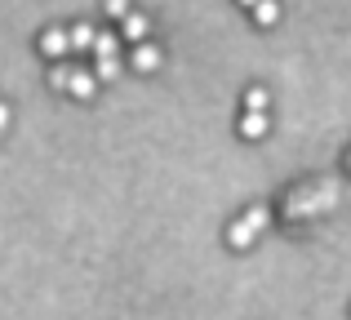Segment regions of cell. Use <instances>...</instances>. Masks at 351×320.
<instances>
[{"label": "cell", "instance_id": "cell-12", "mask_svg": "<svg viewBox=\"0 0 351 320\" xmlns=\"http://www.w3.org/2000/svg\"><path fill=\"white\" fill-rule=\"evenodd\" d=\"M116 71H120V62H116V58H98V71H94V76H98V80H112Z\"/></svg>", "mask_w": 351, "mask_h": 320}, {"label": "cell", "instance_id": "cell-11", "mask_svg": "<svg viewBox=\"0 0 351 320\" xmlns=\"http://www.w3.org/2000/svg\"><path fill=\"white\" fill-rule=\"evenodd\" d=\"M94 53H98V58H116V36H98Z\"/></svg>", "mask_w": 351, "mask_h": 320}, {"label": "cell", "instance_id": "cell-1", "mask_svg": "<svg viewBox=\"0 0 351 320\" xmlns=\"http://www.w3.org/2000/svg\"><path fill=\"white\" fill-rule=\"evenodd\" d=\"M334 205H338L334 182H311V187H298L293 196H285V218H316Z\"/></svg>", "mask_w": 351, "mask_h": 320}, {"label": "cell", "instance_id": "cell-3", "mask_svg": "<svg viewBox=\"0 0 351 320\" xmlns=\"http://www.w3.org/2000/svg\"><path fill=\"white\" fill-rule=\"evenodd\" d=\"M40 53H45V58H62V53H71V36L62 32V27H49V32L40 36Z\"/></svg>", "mask_w": 351, "mask_h": 320}, {"label": "cell", "instance_id": "cell-6", "mask_svg": "<svg viewBox=\"0 0 351 320\" xmlns=\"http://www.w3.org/2000/svg\"><path fill=\"white\" fill-rule=\"evenodd\" d=\"M120 23H125V40H134V45H143L147 32H152V18H143V14H125Z\"/></svg>", "mask_w": 351, "mask_h": 320}, {"label": "cell", "instance_id": "cell-5", "mask_svg": "<svg viewBox=\"0 0 351 320\" xmlns=\"http://www.w3.org/2000/svg\"><path fill=\"white\" fill-rule=\"evenodd\" d=\"M129 62H134V71H156V67H160V49H156V45H134V58H129Z\"/></svg>", "mask_w": 351, "mask_h": 320}, {"label": "cell", "instance_id": "cell-9", "mask_svg": "<svg viewBox=\"0 0 351 320\" xmlns=\"http://www.w3.org/2000/svg\"><path fill=\"white\" fill-rule=\"evenodd\" d=\"M254 18H258L263 27H271L276 18H280V5H276V0H258V5H254Z\"/></svg>", "mask_w": 351, "mask_h": 320}, {"label": "cell", "instance_id": "cell-14", "mask_svg": "<svg viewBox=\"0 0 351 320\" xmlns=\"http://www.w3.org/2000/svg\"><path fill=\"white\" fill-rule=\"evenodd\" d=\"M103 9H107V14H112V18H125V14H129V0H107Z\"/></svg>", "mask_w": 351, "mask_h": 320}, {"label": "cell", "instance_id": "cell-2", "mask_svg": "<svg viewBox=\"0 0 351 320\" xmlns=\"http://www.w3.org/2000/svg\"><path fill=\"white\" fill-rule=\"evenodd\" d=\"M263 227H267V209H249V214H240V223L232 227V232H227V241H232L236 249H245Z\"/></svg>", "mask_w": 351, "mask_h": 320}, {"label": "cell", "instance_id": "cell-7", "mask_svg": "<svg viewBox=\"0 0 351 320\" xmlns=\"http://www.w3.org/2000/svg\"><path fill=\"white\" fill-rule=\"evenodd\" d=\"M67 36H71V53H85V49H94V40H98V32H94L89 23H76Z\"/></svg>", "mask_w": 351, "mask_h": 320}, {"label": "cell", "instance_id": "cell-10", "mask_svg": "<svg viewBox=\"0 0 351 320\" xmlns=\"http://www.w3.org/2000/svg\"><path fill=\"white\" fill-rule=\"evenodd\" d=\"M245 107H249V112H263V107H267V89H245Z\"/></svg>", "mask_w": 351, "mask_h": 320}, {"label": "cell", "instance_id": "cell-13", "mask_svg": "<svg viewBox=\"0 0 351 320\" xmlns=\"http://www.w3.org/2000/svg\"><path fill=\"white\" fill-rule=\"evenodd\" d=\"M67 80H71L67 67H53V71H49V85H53V89H67Z\"/></svg>", "mask_w": 351, "mask_h": 320}, {"label": "cell", "instance_id": "cell-4", "mask_svg": "<svg viewBox=\"0 0 351 320\" xmlns=\"http://www.w3.org/2000/svg\"><path fill=\"white\" fill-rule=\"evenodd\" d=\"M94 89H98L94 71H71V80H67V94L71 98H94Z\"/></svg>", "mask_w": 351, "mask_h": 320}, {"label": "cell", "instance_id": "cell-16", "mask_svg": "<svg viewBox=\"0 0 351 320\" xmlns=\"http://www.w3.org/2000/svg\"><path fill=\"white\" fill-rule=\"evenodd\" d=\"M240 5H249V9H254V5H258V0H240Z\"/></svg>", "mask_w": 351, "mask_h": 320}, {"label": "cell", "instance_id": "cell-15", "mask_svg": "<svg viewBox=\"0 0 351 320\" xmlns=\"http://www.w3.org/2000/svg\"><path fill=\"white\" fill-rule=\"evenodd\" d=\"M5 130H9V107L0 103V134H5Z\"/></svg>", "mask_w": 351, "mask_h": 320}, {"label": "cell", "instance_id": "cell-8", "mask_svg": "<svg viewBox=\"0 0 351 320\" xmlns=\"http://www.w3.org/2000/svg\"><path fill=\"white\" fill-rule=\"evenodd\" d=\"M240 134H245V138H263L267 134V112H245L240 116Z\"/></svg>", "mask_w": 351, "mask_h": 320}]
</instances>
